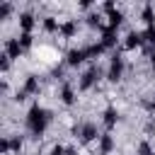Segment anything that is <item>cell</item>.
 <instances>
[{"mask_svg":"<svg viewBox=\"0 0 155 155\" xmlns=\"http://www.w3.org/2000/svg\"><path fill=\"white\" fill-rule=\"evenodd\" d=\"M78 7H80V10H92V2H90V0H82Z\"/></svg>","mask_w":155,"mask_h":155,"instance_id":"29","label":"cell"},{"mask_svg":"<svg viewBox=\"0 0 155 155\" xmlns=\"http://www.w3.org/2000/svg\"><path fill=\"white\" fill-rule=\"evenodd\" d=\"M48 155H65V145H61V143H56L53 148H51V153Z\"/></svg>","mask_w":155,"mask_h":155,"instance_id":"27","label":"cell"},{"mask_svg":"<svg viewBox=\"0 0 155 155\" xmlns=\"http://www.w3.org/2000/svg\"><path fill=\"white\" fill-rule=\"evenodd\" d=\"M10 65H12V58H10L7 53H0V70H2V73H7V70H10Z\"/></svg>","mask_w":155,"mask_h":155,"instance_id":"25","label":"cell"},{"mask_svg":"<svg viewBox=\"0 0 155 155\" xmlns=\"http://www.w3.org/2000/svg\"><path fill=\"white\" fill-rule=\"evenodd\" d=\"M22 90L31 97V94H39V90H41V85H39V78L36 75H27L24 78V85H22Z\"/></svg>","mask_w":155,"mask_h":155,"instance_id":"18","label":"cell"},{"mask_svg":"<svg viewBox=\"0 0 155 155\" xmlns=\"http://www.w3.org/2000/svg\"><path fill=\"white\" fill-rule=\"evenodd\" d=\"M17 39H19V44H22V48H24V51L34 46V34H19Z\"/></svg>","mask_w":155,"mask_h":155,"instance_id":"24","label":"cell"},{"mask_svg":"<svg viewBox=\"0 0 155 155\" xmlns=\"http://www.w3.org/2000/svg\"><path fill=\"white\" fill-rule=\"evenodd\" d=\"M102 124H104V128L111 133V128L119 124V109H116V107H107V109L102 111Z\"/></svg>","mask_w":155,"mask_h":155,"instance_id":"11","label":"cell"},{"mask_svg":"<svg viewBox=\"0 0 155 155\" xmlns=\"http://www.w3.org/2000/svg\"><path fill=\"white\" fill-rule=\"evenodd\" d=\"M97 143H99V153H102V155H109V153L116 148V138H114L109 131H104V133L99 136V140H97Z\"/></svg>","mask_w":155,"mask_h":155,"instance_id":"13","label":"cell"},{"mask_svg":"<svg viewBox=\"0 0 155 155\" xmlns=\"http://www.w3.org/2000/svg\"><path fill=\"white\" fill-rule=\"evenodd\" d=\"M85 48V56H87V61H94V58H99L107 48L99 44V41H92V44H87V46H82Z\"/></svg>","mask_w":155,"mask_h":155,"instance_id":"17","label":"cell"},{"mask_svg":"<svg viewBox=\"0 0 155 155\" xmlns=\"http://www.w3.org/2000/svg\"><path fill=\"white\" fill-rule=\"evenodd\" d=\"M143 39H145V44L150 48H155V27H145L143 29Z\"/></svg>","mask_w":155,"mask_h":155,"instance_id":"22","label":"cell"},{"mask_svg":"<svg viewBox=\"0 0 155 155\" xmlns=\"http://www.w3.org/2000/svg\"><path fill=\"white\" fill-rule=\"evenodd\" d=\"M99 44L107 48V51H111V48H116V44H119V34L114 31V29H109V27H104L102 29V36H99Z\"/></svg>","mask_w":155,"mask_h":155,"instance_id":"10","label":"cell"},{"mask_svg":"<svg viewBox=\"0 0 155 155\" xmlns=\"http://www.w3.org/2000/svg\"><path fill=\"white\" fill-rule=\"evenodd\" d=\"M145 44V39H143V31H138V29H131L126 36H124V41H121V48L124 51H136V48H140Z\"/></svg>","mask_w":155,"mask_h":155,"instance_id":"5","label":"cell"},{"mask_svg":"<svg viewBox=\"0 0 155 155\" xmlns=\"http://www.w3.org/2000/svg\"><path fill=\"white\" fill-rule=\"evenodd\" d=\"M2 53H7L12 61H19V58L24 56V48H22L19 39H15V36H7V39H5V44H2Z\"/></svg>","mask_w":155,"mask_h":155,"instance_id":"6","label":"cell"},{"mask_svg":"<svg viewBox=\"0 0 155 155\" xmlns=\"http://www.w3.org/2000/svg\"><path fill=\"white\" fill-rule=\"evenodd\" d=\"M15 12V5L10 0H2L0 2V19H10V15Z\"/></svg>","mask_w":155,"mask_h":155,"instance_id":"21","label":"cell"},{"mask_svg":"<svg viewBox=\"0 0 155 155\" xmlns=\"http://www.w3.org/2000/svg\"><path fill=\"white\" fill-rule=\"evenodd\" d=\"M148 58H150V70H153V73H155V48H153V53H150V56H148Z\"/></svg>","mask_w":155,"mask_h":155,"instance_id":"31","label":"cell"},{"mask_svg":"<svg viewBox=\"0 0 155 155\" xmlns=\"http://www.w3.org/2000/svg\"><path fill=\"white\" fill-rule=\"evenodd\" d=\"M22 145H24V138H22V136H7V148H10V155H12V153H15V155H19Z\"/></svg>","mask_w":155,"mask_h":155,"instance_id":"20","label":"cell"},{"mask_svg":"<svg viewBox=\"0 0 155 155\" xmlns=\"http://www.w3.org/2000/svg\"><path fill=\"white\" fill-rule=\"evenodd\" d=\"M104 19H107V17L97 10V12H90V15L85 17V24H87L90 29H99V31H102V29L107 27V24H104Z\"/></svg>","mask_w":155,"mask_h":155,"instance_id":"15","label":"cell"},{"mask_svg":"<svg viewBox=\"0 0 155 155\" xmlns=\"http://www.w3.org/2000/svg\"><path fill=\"white\" fill-rule=\"evenodd\" d=\"M73 133L75 136H80V143H85V145H90L92 140H99V128H97V124H92V121H85V124H78L75 128H73Z\"/></svg>","mask_w":155,"mask_h":155,"instance_id":"3","label":"cell"},{"mask_svg":"<svg viewBox=\"0 0 155 155\" xmlns=\"http://www.w3.org/2000/svg\"><path fill=\"white\" fill-rule=\"evenodd\" d=\"M17 24H19V31L22 34H31L34 31V27H36V17H34V12H19V17H17Z\"/></svg>","mask_w":155,"mask_h":155,"instance_id":"8","label":"cell"},{"mask_svg":"<svg viewBox=\"0 0 155 155\" xmlns=\"http://www.w3.org/2000/svg\"><path fill=\"white\" fill-rule=\"evenodd\" d=\"M153 155H155V153H153Z\"/></svg>","mask_w":155,"mask_h":155,"instance_id":"33","label":"cell"},{"mask_svg":"<svg viewBox=\"0 0 155 155\" xmlns=\"http://www.w3.org/2000/svg\"><path fill=\"white\" fill-rule=\"evenodd\" d=\"M140 19H143L145 27H155V5L145 2V5L140 7Z\"/></svg>","mask_w":155,"mask_h":155,"instance_id":"16","label":"cell"},{"mask_svg":"<svg viewBox=\"0 0 155 155\" xmlns=\"http://www.w3.org/2000/svg\"><path fill=\"white\" fill-rule=\"evenodd\" d=\"M27 97H29V94H27L24 90H17V94H15V102H24Z\"/></svg>","mask_w":155,"mask_h":155,"instance_id":"28","label":"cell"},{"mask_svg":"<svg viewBox=\"0 0 155 155\" xmlns=\"http://www.w3.org/2000/svg\"><path fill=\"white\" fill-rule=\"evenodd\" d=\"M124 68H126V63H124V56L114 51V53L109 56V70H107V80H109L111 85L121 82V78H124Z\"/></svg>","mask_w":155,"mask_h":155,"instance_id":"2","label":"cell"},{"mask_svg":"<svg viewBox=\"0 0 155 155\" xmlns=\"http://www.w3.org/2000/svg\"><path fill=\"white\" fill-rule=\"evenodd\" d=\"M51 121H53V114H51L48 109H44L39 102L31 104L29 111H27V116H24V126H27V131H29L34 138H41L44 131H46V126H48Z\"/></svg>","mask_w":155,"mask_h":155,"instance_id":"1","label":"cell"},{"mask_svg":"<svg viewBox=\"0 0 155 155\" xmlns=\"http://www.w3.org/2000/svg\"><path fill=\"white\" fill-rule=\"evenodd\" d=\"M94 155H102V153H94Z\"/></svg>","mask_w":155,"mask_h":155,"instance_id":"32","label":"cell"},{"mask_svg":"<svg viewBox=\"0 0 155 155\" xmlns=\"http://www.w3.org/2000/svg\"><path fill=\"white\" fill-rule=\"evenodd\" d=\"M155 150H153V145L148 143V140H140L138 143V148H136V155H153Z\"/></svg>","mask_w":155,"mask_h":155,"instance_id":"23","label":"cell"},{"mask_svg":"<svg viewBox=\"0 0 155 155\" xmlns=\"http://www.w3.org/2000/svg\"><path fill=\"white\" fill-rule=\"evenodd\" d=\"M97 82H99V70H97V65H90V68L80 75V80H78V90H80V92H87V90H92Z\"/></svg>","mask_w":155,"mask_h":155,"instance_id":"4","label":"cell"},{"mask_svg":"<svg viewBox=\"0 0 155 155\" xmlns=\"http://www.w3.org/2000/svg\"><path fill=\"white\" fill-rule=\"evenodd\" d=\"M75 34H78V19H63L58 36L61 39H75Z\"/></svg>","mask_w":155,"mask_h":155,"instance_id":"12","label":"cell"},{"mask_svg":"<svg viewBox=\"0 0 155 155\" xmlns=\"http://www.w3.org/2000/svg\"><path fill=\"white\" fill-rule=\"evenodd\" d=\"M58 99H61V104H65V107H73V104L78 102L75 87H73L70 82H63V85H61V92H58Z\"/></svg>","mask_w":155,"mask_h":155,"instance_id":"9","label":"cell"},{"mask_svg":"<svg viewBox=\"0 0 155 155\" xmlns=\"http://www.w3.org/2000/svg\"><path fill=\"white\" fill-rule=\"evenodd\" d=\"M41 29H44L46 34H58V31H61V22H58L56 17H51V15H48V17H44V19H41Z\"/></svg>","mask_w":155,"mask_h":155,"instance_id":"19","label":"cell"},{"mask_svg":"<svg viewBox=\"0 0 155 155\" xmlns=\"http://www.w3.org/2000/svg\"><path fill=\"white\" fill-rule=\"evenodd\" d=\"M85 61H87V56H85V48H82V46H80V48L75 46V48H68V51H65V65H68V68H78V65H82Z\"/></svg>","mask_w":155,"mask_h":155,"instance_id":"7","label":"cell"},{"mask_svg":"<svg viewBox=\"0 0 155 155\" xmlns=\"http://www.w3.org/2000/svg\"><path fill=\"white\" fill-rule=\"evenodd\" d=\"M143 107H145V111L155 114V94H153V97H148V99H143Z\"/></svg>","mask_w":155,"mask_h":155,"instance_id":"26","label":"cell"},{"mask_svg":"<svg viewBox=\"0 0 155 155\" xmlns=\"http://www.w3.org/2000/svg\"><path fill=\"white\" fill-rule=\"evenodd\" d=\"M65 155H78V148L75 145H65Z\"/></svg>","mask_w":155,"mask_h":155,"instance_id":"30","label":"cell"},{"mask_svg":"<svg viewBox=\"0 0 155 155\" xmlns=\"http://www.w3.org/2000/svg\"><path fill=\"white\" fill-rule=\"evenodd\" d=\"M104 17H107V27H109V29H114V31H116V29L126 22V15H124L119 7H116L114 12H109V15H104Z\"/></svg>","mask_w":155,"mask_h":155,"instance_id":"14","label":"cell"}]
</instances>
